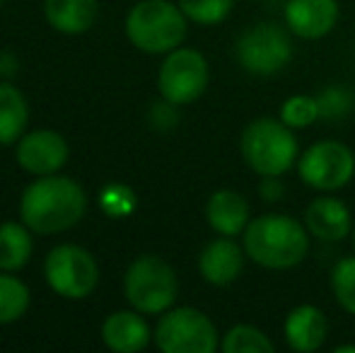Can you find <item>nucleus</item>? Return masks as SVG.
Segmentation results:
<instances>
[{
	"label": "nucleus",
	"instance_id": "obj_1",
	"mask_svg": "<svg viewBox=\"0 0 355 353\" xmlns=\"http://www.w3.org/2000/svg\"><path fill=\"white\" fill-rule=\"evenodd\" d=\"M87 208L83 187L71 177L46 175L32 182L22 193L19 216L22 223L37 235L71 230L78 225Z\"/></svg>",
	"mask_w": 355,
	"mask_h": 353
},
{
	"label": "nucleus",
	"instance_id": "obj_2",
	"mask_svg": "<svg viewBox=\"0 0 355 353\" xmlns=\"http://www.w3.org/2000/svg\"><path fill=\"white\" fill-rule=\"evenodd\" d=\"M309 230L304 223L285 213H263L249 221L242 232V247L247 259L268 271H288L302 264L309 255Z\"/></svg>",
	"mask_w": 355,
	"mask_h": 353
},
{
	"label": "nucleus",
	"instance_id": "obj_3",
	"mask_svg": "<svg viewBox=\"0 0 355 353\" xmlns=\"http://www.w3.org/2000/svg\"><path fill=\"white\" fill-rule=\"evenodd\" d=\"M242 160L259 177H283L297 165L300 148L295 131L281 117H259L249 121L239 138Z\"/></svg>",
	"mask_w": 355,
	"mask_h": 353
},
{
	"label": "nucleus",
	"instance_id": "obj_4",
	"mask_svg": "<svg viewBox=\"0 0 355 353\" xmlns=\"http://www.w3.org/2000/svg\"><path fill=\"white\" fill-rule=\"evenodd\" d=\"M187 15L179 3L169 0H141L126 17V37L145 53H169L187 39Z\"/></svg>",
	"mask_w": 355,
	"mask_h": 353
},
{
	"label": "nucleus",
	"instance_id": "obj_5",
	"mask_svg": "<svg viewBox=\"0 0 355 353\" xmlns=\"http://www.w3.org/2000/svg\"><path fill=\"white\" fill-rule=\"evenodd\" d=\"M179 281L174 268L155 255H141L131 261L123 276V295L133 310L143 315H162L174 305Z\"/></svg>",
	"mask_w": 355,
	"mask_h": 353
},
{
	"label": "nucleus",
	"instance_id": "obj_6",
	"mask_svg": "<svg viewBox=\"0 0 355 353\" xmlns=\"http://www.w3.org/2000/svg\"><path fill=\"white\" fill-rule=\"evenodd\" d=\"M290 34H293L290 29H283L281 24L273 22L252 24L239 34L237 44H234L237 63L252 76H276L293 61L295 49Z\"/></svg>",
	"mask_w": 355,
	"mask_h": 353
},
{
	"label": "nucleus",
	"instance_id": "obj_7",
	"mask_svg": "<svg viewBox=\"0 0 355 353\" xmlns=\"http://www.w3.org/2000/svg\"><path fill=\"white\" fill-rule=\"evenodd\" d=\"M153 336L162 353H213L220 346L211 317L196 307H169Z\"/></svg>",
	"mask_w": 355,
	"mask_h": 353
},
{
	"label": "nucleus",
	"instance_id": "obj_8",
	"mask_svg": "<svg viewBox=\"0 0 355 353\" xmlns=\"http://www.w3.org/2000/svg\"><path fill=\"white\" fill-rule=\"evenodd\" d=\"M297 175L304 187L319 193L338 191L355 175V153L346 143L324 138L297 157Z\"/></svg>",
	"mask_w": 355,
	"mask_h": 353
},
{
	"label": "nucleus",
	"instance_id": "obj_9",
	"mask_svg": "<svg viewBox=\"0 0 355 353\" xmlns=\"http://www.w3.org/2000/svg\"><path fill=\"white\" fill-rule=\"evenodd\" d=\"M46 283L68 300H83L92 295L99 281V268L94 257L78 245H58L49 252L44 261Z\"/></svg>",
	"mask_w": 355,
	"mask_h": 353
},
{
	"label": "nucleus",
	"instance_id": "obj_10",
	"mask_svg": "<svg viewBox=\"0 0 355 353\" xmlns=\"http://www.w3.org/2000/svg\"><path fill=\"white\" fill-rule=\"evenodd\" d=\"M208 80H211V71H208L206 56L196 49L184 46L169 51L157 73L159 94L177 107L196 102L206 92Z\"/></svg>",
	"mask_w": 355,
	"mask_h": 353
},
{
	"label": "nucleus",
	"instance_id": "obj_11",
	"mask_svg": "<svg viewBox=\"0 0 355 353\" xmlns=\"http://www.w3.org/2000/svg\"><path fill=\"white\" fill-rule=\"evenodd\" d=\"M68 160V143L56 131H34L17 141V162L37 177L56 175Z\"/></svg>",
	"mask_w": 355,
	"mask_h": 353
},
{
	"label": "nucleus",
	"instance_id": "obj_12",
	"mask_svg": "<svg viewBox=\"0 0 355 353\" xmlns=\"http://www.w3.org/2000/svg\"><path fill=\"white\" fill-rule=\"evenodd\" d=\"M304 227L319 242H341L353 232L351 208L341 198L322 193L304 208Z\"/></svg>",
	"mask_w": 355,
	"mask_h": 353
},
{
	"label": "nucleus",
	"instance_id": "obj_13",
	"mask_svg": "<svg viewBox=\"0 0 355 353\" xmlns=\"http://www.w3.org/2000/svg\"><path fill=\"white\" fill-rule=\"evenodd\" d=\"M247 252L232 237H215L198 255V273L206 283L215 288H225L242 276Z\"/></svg>",
	"mask_w": 355,
	"mask_h": 353
},
{
	"label": "nucleus",
	"instance_id": "obj_14",
	"mask_svg": "<svg viewBox=\"0 0 355 353\" xmlns=\"http://www.w3.org/2000/svg\"><path fill=\"white\" fill-rule=\"evenodd\" d=\"M336 22V0H288L285 5V24L297 39H324Z\"/></svg>",
	"mask_w": 355,
	"mask_h": 353
},
{
	"label": "nucleus",
	"instance_id": "obj_15",
	"mask_svg": "<svg viewBox=\"0 0 355 353\" xmlns=\"http://www.w3.org/2000/svg\"><path fill=\"white\" fill-rule=\"evenodd\" d=\"M285 344L295 353H314L324 346L329 336V320L317 305H297L288 312L283 322Z\"/></svg>",
	"mask_w": 355,
	"mask_h": 353
},
{
	"label": "nucleus",
	"instance_id": "obj_16",
	"mask_svg": "<svg viewBox=\"0 0 355 353\" xmlns=\"http://www.w3.org/2000/svg\"><path fill=\"white\" fill-rule=\"evenodd\" d=\"M206 221L218 235L237 237L247 230L249 221H252V208L239 191L218 189L206 203Z\"/></svg>",
	"mask_w": 355,
	"mask_h": 353
},
{
	"label": "nucleus",
	"instance_id": "obj_17",
	"mask_svg": "<svg viewBox=\"0 0 355 353\" xmlns=\"http://www.w3.org/2000/svg\"><path fill=\"white\" fill-rule=\"evenodd\" d=\"M150 327L143 312L119 310L109 315L102 325V341L107 349L116 353H136L150 344Z\"/></svg>",
	"mask_w": 355,
	"mask_h": 353
},
{
	"label": "nucleus",
	"instance_id": "obj_18",
	"mask_svg": "<svg viewBox=\"0 0 355 353\" xmlns=\"http://www.w3.org/2000/svg\"><path fill=\"white\" fill-rule=\"evenodd\" d=\"M44 12L58 32L83 34L97 19V0H44Z\"/></svg>",
	"mask_w": 355,
	"mask_h": 353
},
{
	"label": "nucleus",
	"instance_id": "obj_19",
	"mask_svg": "<svg viewBox=\"0 0 355 353\" xmlns=\"http://www.w3.org/2000/svg\"><path fill=\"white\" fill-rule=\"evenodd\" d=\"M29 109L27 99L15 85L0 83V146L19 141L27 126Z\"/></svg>",
	"mask_w": 355,
	"mask_h": 353
},
{
	"label": "nucleus",
	"instance_id": "obj_20",
	"mask_svg": "<svg viewBox=\"0 0 355 353\" xmlns=\"http://www.w3.org/2000/svg\"><path fill=\"white\" fill-rule=\"evenodd\" d=\"M34 250L32 230L24 223L0 225V271H17L29 261Z\"/></svg>",
	"mask_w": 355,
	"mask_h": 353
},
{
	"label": "nucleus",
	"instance_id": "obj_21",
	"mask_svg": "<svg viewBox=\"0 0 355 353\" xmlns=\"http://www.w3.org/2000/svg\"><path fill=\"white\" fill-rule=\"evenodd\" d=\"M220 349L225 353H271L273 341L263 329L254 325H234L220 339Z\"/></svg>",
	"mask_w": 355,
	"mask_h": 353
},
{
	"label": "nucleus",
	"instance_id": "obj_22",
	"mask_svg": "<svg viewBox=\"0 0 355 353\" xmlns=\"http://www.w3.org/2000/svg\"><path fill=\"white\" fill-rule=\"evenodd\" d=\"M29 307V288L10 271L0 273V325L17 322Z\"/></svg>",
	"mask_w": 355,
	"mask_h": 353
},
{
	"label": "nucleus",
	"instance_id": "obj_23",
	"mask_svg": "<svg viewBox=\"0 0 355 353\" xmlns=\"http://www.w3.org/2000/svg\"><path fill=\"white\" fill-rule=\"evenodd\" d=\"M278 117L293 131H300V128H309L314 121H319L322 112H319L317 97H312V94H293V97H288L283 102Z\"/></svg>",
	"mask_w": 355,
	"mask_h": 353
},
{
	"label": "nucleus",
	"instance_id": "obj_24",
	"mask_svg": "<svg viewBox=\"0 0 355 353\" xmlns=\"http://www.w3.org/2000/svg\"><path fill=\"white\" fill-rule=\"evenodd\" d=\"M177 3L189 22L201 24V27H213V24L227 19L234 0H177Z\"/></svg>",
	"mask_w": 355,
	"mask_h": 353
},
{
	"label": "nucleus",
	"instance_id": "obj_25",
	"mask_svg": "<svg viewBox=\"0 0 355 353\" xmlns=\"http://www.w3.org/2000/svg\"><path fill=\"white\" fill-rule=\"evenodd\" d=\"M329 286L338 305L355 317V257H343L334 264Z\"/></svg>",
	"mask_w": 355,
	"mask_h": 353
},
{
	"label": "nucleus",
	"instance_id": "obj_26",
	"mask_svg": "<svg viewBox=\"0 0 355 353\" xmlns=\"http://www.w3.org/2000/svg\"><path fill=\"white\" fill-rule=\"evenodd\" d=\"M317 102L322 119H341L351 109V94L343 87H327L322 94H317Z\"/></svg>",
	"mask_w": 355,
	"mask_h": 353
},
{
	"label": "nucleus",
	"instance_id": "obj_27",
	"mask_svg": "<svg viewBox=\"0 0 355 353\" xmlns=\"http://www.w3.org/2000/svg\"><path fill=\"white\" fill-rule=\"evenodd\" d=\"M102 206H104V211H107L109 216L121 218V216H126V213H131L133 208H136V196H133V191L128 187L116 184V187H109L107 191H104Z\"/></svg>",
	"mask_w": 355,
	"mask_h": 353
},
{
	"label": "nucleus",
	"instance_id": "obj_28",
	"mask_svg": "<svg viewBox=\"0 0 355 353\" xmlns=\"http://www.w3.org/2000/svg\"><path fill=\"white\" fill-rule=\"evenodd\" d=\"M177 104L167 102V99L162 97V102H157L153 109H150V121H153V126L157 128H172L174 123H177Z\"/></svg>",
	"mask_w": 355,
	"mask_h": 353
},
{
	"label": "nucleus",
	"instance_id": "obj_29",
	"mask_svg": "<svg viewBox=\"0 0 355 353\" xmlns=\"http://www.w3.org/2000/svg\"><path fill=\"white\" fill-rule=\"evenodd\" d=\"M259 193H261L263 201L276 203L283 201L285 196V184L281 177H261V184H259Z\"/></svg>",
	"mask_w": 355,
	"mask_h": 353
},
{
	"label": "nucleus",
	"instance_id": "obj_30",
	"mask_svg": "<svg viewBox=\"0 0 355 353\" xmlns=\"http://www.w3.org/2000/svg\"><path fill=\"white\" fill-rule=\"evenodd\" d=\"M336 353H355V344H341V346H334Z\"/></svg>",
	"mask_w": 355,
	"mask_h": 353
},
{
	"label": "nucleus",
	"instance_id": "obj_31",
	"mask_svg": "<svg viewBox=\"0 0 355 353\" xmlns=\"http://www.w3.org/2000/svg\"><path fill=\"white\" fill-rule=\"evenodd\" d=\"M351 235H353L351 240H353V250H355V223H353V232H351Z\"/></svg>",
	"mask_w": 355,
	"mask_h": 353
}]
</instances>
